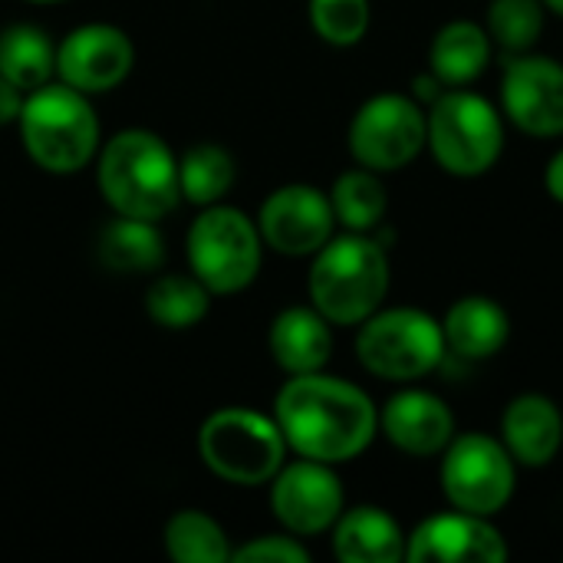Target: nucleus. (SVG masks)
<instances>
[{
  "label": "nucleus",
  "mask_w": 563,
  "mask_h": 563,
  "mask_svg": "<svg viewBox=\"0 0 563 563\" xmlns=\"http://www.w3.org/2000/svg\"><path fill=\"white\" fill-rule=\"evenodd\" d=\"M274 412L284 442L300 459L327 465L363 455L379 432V412L373 399L346 379L323 376V369L290 376L277 393Z\"/></svg>",
  "instance_id": "f257e3e1"
},
{
  "label": "nucleus",
  "mask_w": 563,
  "mask_h": 563,
  "mask_svg": "<svg viewBox=\"0 0 563 563\" xmlns=\"http://www.w3.org/2000/svg\"><path fill=\"white\" fill-rule=\"evenodd\" d=\"M99 191L102 198L129 218L158 221L178 198V162L172 148L145 129H125L106 142L99 155Z\"/></svg>",
  "instance_id": "f03ea898"
},
{
  "label": "nucleus",
  "mask_w": 563,
  "mask_h": 563,
  "mask_svg": "<svg viewBox=\"0 0 563 563\" xmlns=\"http://www.w3.org/2000/svg\"><path fill=\"white\" fill-rule=\"evenodd\" d=\"M389 294V257L379 241L350 231L330 238L310 267V300L336 327L373 317Z\"/></svg>",
  "instance_id": "7ed1b4c3"
},
{
  "label": "nucleus",
  "mask_w": 563,
  "mask_h": 563,
  "mask_svg": "<svg viewBox=\"0 0 563 563\" xmlns=\"http://www.w3.org/2000/svg\"><path fill=\"white\" fill-rule=\"evenodd\" d=\"M20 139L26 155L53 175L79 172L99 145V122L86 92L59 82L40 86L23 99L20 109Z\"/></svg>",
  "instance_id": "20e7f679"
},
{
  "label": "nucleus",
  "mask_w": 563,
  "mask_h": 563,
  "mask_svg": "<svg viewBox=\"0 0 563 563\" xmlns=\"http://www.w3.org/2000/svg\"><path fill=\"white\" fill-rule=\"evenodd\" d=\"M426 145L455 178H478L495 168L505 148L501 112L478 92L445 89L426 112Z\"/></svg>",
  "instance_id": "39448f33"
},
{
  "label": "nucleus",
  "mask_w": 563,
  "mask_h": 563,
  "mask_svg": "<svg viewBox=\"0 0 563 563\" xmlns=\"http://www.w3.org/2000/svg\"><path fill=\"white\" fill-rule=\"evenodd\" d=\"M356 356L379 379L412 383L429 376L445 360V333L442 323L426 310H376L360 323Z\"/></svg>",
  "instance_id": "423d86ee"
},
{
  "label": "nucleus",
  "mask_w": 563,
  "mask_h": 563,
  "mask_svg": "<svg viewBox=\"0 0 563 563\" xmlns=\"http://www.w3.org/2000/svg\"><path fill=\"white\" fill-rule=\"evenodd\" d=\"M201 462L231 485H264L284 468V432L274 419L251 409L214 412L198 435Z\"/></svg>",
  "instance_id": "0eeeda50"
},
{
  "label": "nucleus",
  "mask_w": 563,
  "mask_h": 563,
  "mask_svg": "<svg viewBox=\"0 0 563 563\" xmlns=\"http://www.w3.org/2000/svg\"><path fill=\"white\" fill-rule=\"evenodd\" d=\"M261 231L238 211L208 205L188 231V261L191 274L211 294H238L261 271Z\"/></svg>",
  "instance_id": "6e6552de"
},
{
  "label": "nucleus",
  "mask_w": 563,
  "mask_h": 563,
  "mask_svg": "<svg viewBox=\"0 0 563 563\" xmlns=\"http://www.w3.org/2000/svg\"><path fill=\"white\" fill-rule=\"evenodd\" d=\"M518 475L505 442L485 432L455 435L442 459V492L452 508L492 518L515 495Z\"/></svg>",
  "instance_id": "1a4fd4ad"
},
{
  "label": "nucleus",
  "mask_w": 563,
  "mask_h": 563,
  "mask_svg": "<svg viewBox=\"0 0 563 563\" xmlns=\"http://www.w3.org/2000/svg\"><path fill=\"white\" fill-rule=\"evenodd\" d=\"M426 148V109L399 92L373 96L350 122V152L363 168L399 172Z\"/></svg>",
  "instance_id": "9d476101"
},
{
  "label": "nucleus",
  "mask_w": 563,
  "mask_h": 563,
  "mask_svg": "<svg viewBox=\"0 0 563 563\" xmlns=\"http://www.w3.org/2000/svg\"><path fill=\"white\" fill-rule=\"evenodd\" d=\"M505 115L534 139L563 135V66L551 56L518 53L501 79Z\"/></svg>",
  "instance_id": "9b49d317"
},
{
  "label": "nucleus",
  "mask_w": 563,
  "mask_h": 563,
  "mask_svg": "<svg viewBox=\"0 0 563 563\" xmlns=\"http://www.w3.org/2000/svg\"><path fill=\"white\" fill-rule=\"evenodd\" d=\"M271 508L290 534H323L343 515V485L327 462L303 459L274 475Z\"/></svg>",
  "instance_id": "f8f14e48"
},
{
  "label": "nucleus",
  "mask_w": 563,
  "mask_h": 563,
  "mask_svg": "<svg viewBox=\"0 0 563 563\" xmlns=\"http://www.w3.org/2000/svg\"><path fill=\"white\" fill-rule=\"evenodd\" d=\"M333 205L330 195L310 185H284L264 205L257 218L261 238L287 257L317 254L333 238Z\"/></svg>",
  "instance_id": "ddd939ff"
},
{
  "label": "nucleus",
  "mask_w": 563,
  "mask_h": 563,
  "mask_svg": "<svg viewBox=\"0 0 563 563\" xmlns=\"http://www.w3.org/2000/svg\"><path fill=\"white\" fill-rule=\"evenodd\" d=\"M135 63L132 40L109 23H89L73 30L56 49V73L79 92L115 89Z\"/></svg>",
  "instance_id": "4468645a"
},
{
  "label": "nucleus",
  "mask_w": 563,
  "mask_h": 563,
  "mask_svg": "<svg viewBox=\"0 0 563 563\" xmlns=\"http://www.w3.org/2000/svg\"><path fill=\"white\" fill-rule=\"evenodd\" d=\"M406 558L445 563H501L508 561V544L488 518L455 508L449 515L426 518L406 541Z\"/></svg>",
  "instance_id": "2eb2a0df"
},
{
  "label": "nucleus",
  "mask_w": 563,
  "mask_h": 563,
  "mask_svg": "<svg viewBox=\"0 0 563 563\" xmlns=\"http://www.w3.org/2000/svg\"><path fill=\"white\" fill-rule=\"evenodd\" d=\"M379 426L399 452L416 455V459L439 455L455 439L452 409L426 389H406L393 396L383 406Z\"/></svg>",
  "instance_id": "dca6fc26"
},
{
  "label": "nucleus",
  "mask_w": 563,
  "mask_h": 563,
  "mask_svg": "<svg viewBox=\"0 0 563 563\" xmlns=\"http://www.w3.org/2000/svg\"><path fill=\"white\" fill-rule=\"evenodd\" d=\"M501 442L518 465H551L563 445V416L554 399L541 393H525L511 399L501 416Z\"/></svg>",
  "instance_id": "f3484780"
},
{
  "label": "nucleus",
  "mask_w": 563,
  "mask_h": 563,
  "mask_svg": "<svg viewBox=\"0 0 563 563\" xmlns=\"http://www.w3.org/2000/svg\"><path fill=\"white\" fill-rule=\"evenodd\" d=\"M442 333H445V350H452L468 363H478L505 350L511 336V320L498 300L475 294L449 307L442 320Z\"/></svg>",
  "instance_id": "a211bd4d"
},
{
  "label": "nucleus",
  "mask_w": 563,
  "mask_h": 563,
  "mask_svg": "<svg viewBox=\"0 0 563 563\" xmlns=\"http://www.w3.org/2000/svg\"><path fill=\"white\" fill-rule=\"evenodd\" d=\"M271 353L290 376L320 373L333 356L330 320L313 307H290L271 323Z\"/></svg>",
  "instance_id": "6ab92c4d"
},
{
  "label": "nucleus",
  "mask_w": 563,
  "mask_h": 563,
  "mask_svg": "<svg viewBox=\"0 0 563 563\" xmlns=\"http://www.w3.org/2000/svg\"><path fill=\"white\" fill-rule=\"evenodd\" d=\"M333 554L343 563H396L406 558V534L389 511L360 505L336 518Z\"/></svg>",
  "instance_id": "aec40b11"
},
{
  "label": "nucleus",
  "mask_w": 563,
  "mask_h": 563,
  "mask_svg": "<svg viewBox=\"0 0 563 563\" xmlns=\"http://www.w3.org/2000/svg\"><path fill=\"white\" fill-rule=\"evenodd\" d=\"M488 59H492V36L475 20L445 23L429 46V69L449 89H462L475 82L488 69Z\"/></svg>",
  "instance_id": "412c9836"
},
{
  "label": "nucleus",
  "mask_w": 563,
  "mask_h": 563,
  "mask_svg": "<svg viewBox=\"0 0 563 563\" xmlns=\"http://www.w3.org/2000/svg\"><path fill=\"white\" fill-rule=\"evenodd\" d=\"M99 257L115 274H148L165 261L162 234L152 221L119 214L99 234Z\"/></svg>",
  "instance_id": "4be33fe9"
},
{
  "label": "nucleus",
  "mask_w": 563,
  "mask_h": 563,
  "mask_svg": "<svg viewBox=\"0 0 563 563\" xmlns=\"http://www.w3.org/2000/svg\"><path fill=\"white\" fill-rule=\"evenodd\" d=\"M56 69V49L40 26L16 23L0 33V76L16 89L33 92L49 82Z\"/></svg>",
  "instance_id": "5701e85b"
},
{
  "label": "nucleus",
  "mask_w": 563,
  "mask_h": 563,
  "mask_svg": "<svg viewBox=\"0 0 563 563\" xmlns=\"http://www.w3.org/2000/svg\"><path fill=\"white\" fill-rule=\"evenodd\" d=\"M208 307H211V290L198 277L168 274V277H158L145 294L148 317L165 330H188L201 323Z\"/></svg>",
  "instance_id": "b1692460"
},
{
  "label": "nucleus",
  "mask_w": 563,
  "mask_h": 563,
  "mask_svg": "<svg viewBox=\"0 0 563 563\" xmlns=\"http://www.w3.org/2000/svg\"><path fill=\"white\" fill-rule=\"evenodd\" d=\"M330 205H333L336 221L346 231H360V234L373 231L386 214V188L379 181V172H373V168L343 172L333 181Z\"/></svg>",
  "instance_id": "393cba45"
},
{
  "label": "nucleus",
  "mask_w": 563,
  "mask_h": 563,
  "mask_svg": "<svg viewBox=\"0 0 563 563\" xmlns=\"http://www.w3.org/2000/svg\"><path fill=\"white\" fill-rule=\"evenodd\" d=\"M178 185L191 205H214L234 185V158L214 142L191 145L178 162Z\"/></svg>",
  "instance_id": "a878e982"
},
{
  "label": "nucleus",
  "mask_w": 563,
  "mask_h": 563,
  "mask_svg": "<svg viewBox=\"0 0 563 563\" xmlns=\"http://www.w3.org/2000/svg\"><path fill=\"white\" fill-rule=\"evenodd\" d=\"M165 551L175 563L231 561L228 538L218 521L201 511H178L165 528Z\"/></svg>",
  "instance_id": "bb28decb"
},
{
  "label": "nucleus",
  "mask_w": 563,
  "mask_h": 563,
  "mask_svg": "<svg viewBox=\"0 0 563 563\" xmlns=\"http://www.w3.org/2000/svg\"><path fill=\"white\" fill-rule=\"evenodd\" d=\"M544 0H492L488 36L508 53H528L544 30Z\"/></svg>",
  "instance_id": "cd10ccee"
},
{
  "label": "nucleus",
  "mask_w": 563,
  "mask_h": 563,
  "mask_svg": "<svg viewBox=\"0 0 563 563\" xmlns=\"http://www.w3.org/2000/svg\"><path fill=\"white\" fill-rule=\"evenodd\" d=\"M310 23L330 46H353L369 30V0H310Z\"/></svg>",
  "instance_id": "c85d7f7f"
},
{
  "label": "nucleus",
  "mask_w": 563,
  "mask_h": 563,
  "mask_svg": "<svg viewBox=\"0 0 563 563\" xmlns=\"http://www.w3.org/2000/svg\"><path fill=\"white\" fill-rule=\"evenodd\" d=\"M241 563H307L310 554L294 538H257L231 554Z\"/></svg>",
  "instance_id": "c756f323"
},
{
  "label": "nucleus",
  "mask_w": 563,
  "mask_h": 563,
  "mask_svg": "<svg viewBox=\"0 0 563 563\" xmlns=\"http://www.w3.org/2000/svg\"><path fill=\"white\" fill-rule=\"evenodd\" d=\"M23 109V89H16L10 79L0 76V125H10L20 119Z\"/></svg>",
  "instance_id": "7c9ffc66"
},
{
  "label": "nucleus",
  "mask_w": 563,
  "mask_h": 563,
  "mask_svg": "<svg viewBox=\"0 0 563 563\" xmlns=\"http://www.w3.org/2000/svg\"><path fill=\"white\" fill-rule=\"evenodd\" d=\"M544 185H548V195L563 205V148L548 162V172H544Z\"/></svg>",
  "instance_id": "2f4dec72"
},
{
  "label": "nucleus",
  "mask_w": 563,
  "mask_h": 563,
  "mask_svg": "<svg viewBox=\"0 0 563 563\" xmlns=\"http://www.w3.org/2000/svg\"><path fill=\"white\" fill-rule=\"evenodd\" d=\"M544 7H548V10H554L558 16H563V0H544Z\"/></svg>",
  "instance_id": "473e14b6"
},
{
  "label": "nucleus",
  "mask_w": 563,
  "mask_h": 563,
  "mask_svg": "<svg viewBox=\"0 0 563 563\" xmlns=\"http://www.w3.org/2000/svg\"><path fill=\"white\" fill-rule=\"evenodd\" d=\"M36 3H49V0H36Z\"/></svg>",
  "instance_id": "72a5a7b5"
}]
</instances>
